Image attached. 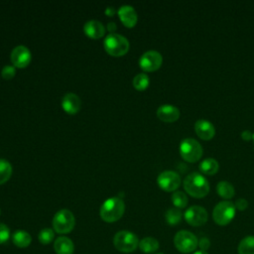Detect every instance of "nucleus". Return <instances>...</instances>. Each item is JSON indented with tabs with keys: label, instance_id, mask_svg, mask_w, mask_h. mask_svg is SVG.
I'll return each instance as SVG.
<instances>
[{
	"label": "nucleus",
	"instance_id": "nucleus-1",
	"mask_svg": "<svg viewBox=\"0 0 254 254\" xmlns=\"http://www.w3.org/2000/svg\"><path fill=\"white\" fill-rule=\"evenodd\" d=\"M184 189L190 195L201 198L208 193L209 184L203 175L193 172L185 178Z\"/></svg>",
	"mask_w": 254,
	"mask_h": 254
},
{
	"label": "nucleus",
	"instance_id": "nucleus-2",
	"mask_svg": "<svg viewBox=\"0 0 254 254\" xmlns=\"http://www.w3.org/2000/svg\"><path fill=\"white\" fill-rule=\"evenodd\" d=\"M124 201L117 196L107 198L100 206V217L106 222H114L120 219L124 213Z\"/></svg>",
	"mask_w": 254,
	"mask_h": 254
},
{
	"label": "nucleus",
	"instance_id": "nucleus-3",
	"mask_svg": "<svg viewBox=\"0 0 254 254\" xmlns=\"http://www.w3.org/2000/svg\"><path fill=\"white\" fill-rule=\"evenodd\" d=\"M105 51L113 57H121L125 55L129 50V42L126 37L117 34H108L103 42Z\"/></svg>",
	"mask_w": 254,
	"mask_h": 254
},
{
	"label": "nucleus",
	"instance_id": "nucleus-4",
	"mask_svg": "<svg viewBox=\"0 0 254 254\" xmlns=\"http://www.w3.org/2000/svg\"><path fill=\"white\" fill-rule=\"evenodd\" d=\"M113 245L120 252L131 253L135 251L139 246V240L133 232L128 230H121L114 235Z\"/></svg>",
	"mask_w": 254,
	"mask_h": 254
},
{
	"label": "nucleus",
	"instance_id": "nucleus-5",
	"mask_svg": "<svg viewBox=\"0 0 254 254\" xmlns=\"http://www.w3.org/2000/svg\"><path fill=\"white\" fill-rule=\"evenodd\" d=\"M236 208L233 202L229 200H222L218 202L212 210V218L218 225H227L235 216Z\"/></svg>",
	"mask_w": 254,
	"mask_h": 254
},
{
	"label": "nucleus",
	"instance_id": "nucleus-6",
	"mask_svg": "<svg viewBox=\"0 0 254 254\" xmlns=\"http://www.w3.org/2000/svg\"><path fill=\"white\" fill-rule=\"evenodd\" d=\"M75 225V218L72 212L68 209H61L54 215L53 227L60 234L70 232Z\"/></svg>",
	"mask_w": 254,
	"mask_h": 254
},
{
	"label": "nucleus",
	"instance_id": "nucleus-7",
	"mask_svg": "<svg viewBox=\"0 0 254 254\" xmlns=\"http://www.w3.org/2000/svg\"><path fill=\"white\" fill-rule=\"evenodd\" d=\"M180 154L187 162L194 163L201 158L202 147L195 139L186 138L181 141Z\"/></svg>",
	"mask_w": 254,
	"mask_h": 254
},
{
	"label": "nucleus",
	"instance_id": "nucleus-8",
	"mask_svg": "<svg viewBox=\"0 0 254 254\" xmlns=\"http://www.w3.org/2000/svg\"><path fill=\"white\" fill-rule=\"evenodd\" d=\"M174 244L178 251L188 254L196 249L198 246V240L193 233L188 230H181L175 235Z\"/></svg>",
	"mask_w": 254,
	"mask_h": 254
},
{
	"label": "nucleus",
	"instance_id": "nucleus-9",
	"mask_svg": "<svg viewBox=\"0 0 254 254\" xmlns=\"http://www.w3.org/2000/svg\"><path fill=\"white\" fill-rule=\"evenodd\" d=\"M163 62L162 55L154 50L147 51L145 52L140 60H139V64L140 67L145 70V71H154L158 69Z\"/></svg>",
	"mask_w": 254,
	"mask_h": 254
},
{
	"label": "nucleus",
	"instance_id": "nucleus-10",
	"mask_svg": "<svg viewBox=\"0 0 254 254\" xmlns=\"http://www.w3.org/2000/svg\"><path fill=\"white\" fill-rule=\"evenodd\" d=\"M157 182L162 190L166 191H174L181 185V177L174 171H164L158 176Z\"/></svg>",
	"mask_w": 254,
	"mask_h": 254
},
{
	"label": "nucleus",
	"instance_id": "nucleus-11",
	"mask_svg": "<svg viewBox=\"0 0 254 254\" xmlns=\"http://www.w3.org/2000/svg\"><path fill=\"white\" fill-rule=\"evenodd\" d=\"M184 217L189 224L192 226H201L207 221L208 215L207 211L202 206L192 205L185 211Z\"/></svg>",
	"mask_w": 254,
	"mask_h": 254
},
{
	"label": "nucleus",
	"instance_id": "nucleus-12",
	"mask_svg": "<svg viewBox=\"0 0 254 254\" xmlns=\"http://www.w3.org/2000/svg\"><path fill=\"white\" fill-rule=\"evenodd\" d=\"M11 62L16 67H26L31 62L30 50L23 45L15 47L11 52Z\"/></svg>",
	"mask_w": 254,
	"mask_h": 254
},
{
	"label": "nucleus",
	"instance_id": "nucleus-13",
	"mask_svg": "<svg viewBox=\"0 0 254 254\" xmlns=\"http://www.w3.org/2000/svg\"><path fill=\"white\" fill-rule=\"evenodd\" d=\"M196 135L202 140H210L215 134L214 125L206 119H198L194 123Z\"/></svg>",
	"mask_w": 254,
	"mask_h": 254
},
{
	"label": "nucleus",
	"instance_id": "nucleus-14",
	"mask_svg": "<svg viewBox=\"0 0 254 254\" xmlns=\"http://www.w3.org/2000/svg\"><path fill=\"white\" fill-rule=\"evenodd\" d=\"M62 107L66 113L75 114L81 107V100L75 93L67 92L62 98Z\"/></svg>",
	"mask_w": 254,
	"mask_h": 254
},
{
	"label": "nucleus",
	"instance_id": "nucleus-15",
	"mask_svg": "<svg viewBox=\"0 0 254 254\" xmlns=\"http://www.w3.org/2000/svg\"><path fill=\"white\" fill-rule=\"evenodd\" d=\"M157 116L165 122H175L180 117V110L172 104H163L157 109Z\"/></svg>",
	"mask_w": 254,
	"mask_h": 254
},
{
	"label": "nucleus",
	"instance_id": "nucleus-16",
	"mask_svg": "<svg viewBox=\"0 0 254 254\" xmlns=\"http://www.w3.org/2000/svg\"><path fill=\"white\" fill-rule=\"evenodd\" d=\"M118 16L126 27H134L137 23L138 16L135 9L130 5H123L118 9Z\"/></svg>",
	"mask_w": 254,
	"mask_h": 254
},
{
	"label": "nucleus",
	"instance_id": "nucleus-17",
	"mask_svg": "<svg viewBox=\"0 0 254 254\" xmlns=\"http://www.w3.org/2000/svg\"><path fill=\"white\" fill-rule=\"evenodd\" d=\"M83 32L91 39H99L105 33V27L97 20H89L83 26Z\"/></svg>",
	"mask_w": 254,
	"mask_h": 254
},
{
	"label": "nucleus",
	"instance_id": "nucleus-18",
	"mask_svg": "<svg viewBox=\"0 0 254 254\" xmlns=\"http://www.w3.org/2000/svg\"><path fill=\"white\" fill-rule=\"evenodd\" d=\"M54 249L57 254H72L74 251V245L68 237L60 236L54 243Z\"/></svg>",
	"mask_w": 254,
	"mask_h": 254
},
{
	"label": "nucleus",
	"instance_id": "nucleus-19",
	"mask_svg": "<svg viewBox=\"0 0 254 254\" xmlns=\"http://www.w3.org/2000/svg\"><path fill=\"white\" fill-rule=\"evenodd\" d=\"M12 242L19 248H25L31 244L32 237L25 230H16L12 234Z\"/></svg>",
	"mask_w": 254,
	"mask_h": 254
},
{
	"label": "nucleus",
	"instance_id": "nucleus-20",
	"mask_svg": "<svg viewBox=\"0 0 254 254\" xmlns=\"http://www.w3.org/2000/svg\"><path fill=\"white\" fill-rule=\"evenodd\" d=\"M159 242L153 237H145L139 241V248L146 254L155 253L159 249Z\"/></svg>",
	"mask_w": 254,
	"mask_h": 254
},
{
	"label": "nucleus",
	"instance_id": "nucleus-21",
	"mask_svg": "<svg viewBox=\"0 0 254 254\" xmlns=\"http://www.w3.org/2000/svg\"><path fill=\"white\" fill-rule=\"evenodd\" d=\"M219 165L214 158H206L199 164V170L205 175H214L218 171Z\"/></svg>",
	"mask_w": 254,
	"mask_h": 254
},
{
	"label": "nucleus",
	"instance_id": "nucleus-22",
	"mask_svg": "<svg viewBox=\"0 0 254 254\" xmlns=\"http://www.w3.org/2000/svg\"><path fill=\"white\" fill-rule=\"evenodd\" d=\"M216 191L221 197L225 199H229L233 197L235 193L233 186L227 181H220L216 186Z\"/></svg>",
	"mask_w": 254,
	"mask_h": 254
},
{
	"label": "nucleus",
	"instance_id": "nucleus-23",
	"mask_svg": "<svg viewBox=\"0 0 254 254\" xmlns=\"http://www.w3.org/2000/svg\"><path fill=\"white\" fill-rule=\"evenodd\" d=\"M238 254H254V236L249 235L244 237L238 247Z\"/></svg>",
	"mask_w": 254,
	"mask_h": 254
},
{
	"label": "nucleus",
	"instance_id": "nucleus-24",
	"mask_svg": "<svg viewBox=\"0 0 254 254\" xmlns=\"http://www.w3.org/2000/svg\"><path fill=\"white\" fill-rule=\"evenodd\" d=\"M12 175V166L5 160L0 158V185L6 183Z\"/></svg>",
	"mask_w": 254,
	"mask_h": 254
},
{
	"label": "nucleus",
	"instance_id": "nucleus-25",
	"mask_svg": "<svg viewBox=\"0 0 254 254\" xmlns=\"http://www.w3.org/2000/svg\"><path fill=\"white\" fill-rule=\"evenodd\" d=\"M166 220L170 225H176L178 224L183 217V213L180 208L177 207H172L169 208L166 212Z\"/></svg>",
	"mask_w": 254,
	"mask_h": 254
},
{
	"label": "nucleus",
	"instance_id": "nucleus-26",
	"mask_svg": "<svg viewBox=\"0 0 254 254\" xmlns=\"http://www.w3.org/2000/svg\"><path fill=\"white\" fill-rule=\"evenodd\" d=\"M188 196L184 191L181 190H176L172 194V202L177 208H184L188 204Z\"/></svg>",
	"mask_w": 254,
	"mask_h": 254
},
{
	"label": "nucleus",
	"instance_id": "nucleus-27",
	"mask_svg": "<svg viewBox=\"0 0 254 254\" xmlns=\"http://www.w3.org/2000/svg\"><path fill=\"white\" fill-rule=\"evenodd\" d=\"M150 83V79H149V76L144 73V72H141V73H138L134 76L133 78V86L137 89V90H144L148 87Z\"/></svg>",
	"mask_w": 254,
	"mask_h": 254
},
{
	"label": "nucleus",
	"instance_id": "nucleus-28",
	"mask_svg": "<svg viewBox=\"0 0 254 254\" xmlns=\"http://www.w3.org/2000/svg\"><path fill=\"white\" fill-rule=\"evenodd\" d=\"M55 237V232L52 228H44L39 232L38 238L42 244H50Z\"/></svg>",
	"mask_w": 254,
	"mask_h": 254
},
{
	"label": "nucleus",
	"instance_id": "nucleus-29",
	"mask_svg": "<svg viewBox=\"0 0 254 254\" xmlns=\"http://www.w3.org/2000/svg\"><path fill=\"white\" fill-rule=\"evenodd\" d=\"M15 73H16V69H15V66L13 65H5L1 70V75L5 79H11L12 77H14Z\"/></svg>",
	"mask_w": 254,
	"mask_h": 254
},
{
	"label": "nucleus",
	"instance_id": "nucleus-30",
	"mask_svg": "<svg viewBox=\"0 0 254 254\" xmlns=\"http://www.w3.org/2000/svg\"><path fill=\"white\" fill-rule=\"evenodd\" d=\"M10 238V229L6 224L0 223V244L5 243Z\"/></svg>",
	"mask_w": 254,
	"mask_h": 254
},
{
	"label": "nucleus",
	"instance_id": "nucleus-31",
	"mask_svg": "<svg viewBox=\"0 0 254 254\" xmlns=\"http://www.w3.org/2000/svg\"><path fill=\"white\" fill-rule=\"evenodd\" d=\"M234 205H235V208L236 209H238V210H244V209H246L247 208V206H248V201L245 199V198H238L236 201H235V203H234Z\"/></svg>",
	"mask_w": 254,
	"mask_h": 254
},
{
	"label": "nucleus",
	"instance_id": "nucleus-32",
	"mask_svg": "<svg viewBox=\"0 0 254 254\" xmlns=\"http://www.w3.org/2000/svg\"><path fill=\"white\" fill-rule=\"evenodd\" d=\"M198 246H199L200 250H202V251H206V250L209 248V246H210L209 239H208V238H206V237H202V238H200V239H199V241H198Z\"/></svg>",
	"mask_w": 254,
	"mask_h": 254
},
{
	"label": "nucleus",
	"instance_id": "nucleus-33",
	"mask_svg": "<svg viewBox=\"0 0 254 254\" xmlns=\"http://www.w3.org/2000/svg\"><path fill=\"white\" fill-rule=\"evenodd\" d=\"M252 137H253V133H252L251 131H249V130H244V131H242V133H241V138H242L243 140H245V141L251 140Z\"/></svg>",
	"mask_w": 254,
	"mask_h": 254
},
{
	"label": "nucleus",
	"instance_id": "nucleus-34",
	"mask_svg": "<svg viewBox=\"0 0 254 254\" xmlns=\"http://www.w3.org/2000/svg\"><path fill=\"white\" fill-rule=\"evenodd\" d=\"M114 13H115V9H114L113 7H111V6L106 7V9H105V14H106V15L112 16Z\"/></svg>",
	"mask_w": 254,
	"mask_h": 254
},
{
	"label": "nucleus",
	"instance_id": "nucleus-35",
	"mask_svg": "<svg viewBox=\"0 0 254 254\" xmlns=\"http://www.w3.org/2000/svg\"><path fill=\"white\" fill-rule=\"evenodd\" d=\"M107 29H108L111 33H113V31H115V30H116V24H115V23H113V22L108 23V25H107Z\"/></svg>",
	"mask_w": 254,
	"mask_h": 254
},
{
	"label": "nucleus",
	"instance_id": "nucleus-36",
	"mask_svg": "<svg viewBox=\"0 0 254 254\" xmlns=\"http://www.w3.org/2000/svg\"><path fill=\"white\" fill-rule=\"evenodd\" d=\"M193 254H208L206 251H202V250H198V251H195Z\"/></svg>",
	"mask_w": 254,
	"mask_h": 254
},
{
	"label": "nucleus",
	"instance_id": "nucleus-37",
	"mask_svg": "<svg viewBox=\"0 0 254 254\" xmlns=\"http://www.w3.org/2000/svg\"><path fill=\"white\" fill-rule=\"evenodd\" d=\"M252 140H253V142H254V133H253V137H252Z\"/></svg>",
	"mask_w": 254,
	"mask_h": 254
},
{
	"label": "nucleus",
	"instance_id": "nucleus-38",
	"mask_svg": "<svg viewBox=\"0 0 254 254\" xmlns=\"http://www.w3.org/2000/svg\"><path fill=\"white\" fill-rule=\"evenodd\" d=\"M157 254H163V253H157Z\"/></svg>",
	"mask_w": 254,
	"mask_h": 254
}]
</instances>
